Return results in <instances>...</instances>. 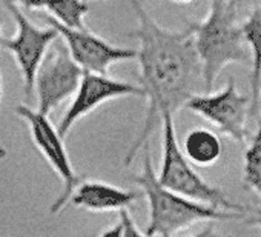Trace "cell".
Wrapping results in <instances>:
<instances>
[{
    "mask_svg": "<svg viewBox=\"0 0 261 237\" xmlns=\"http://www.w3.org/2000/svg\"><path fill=\"white\" fill-rule=\"evenodd\" d=\"M137 17V28L129 33L139 42L137 62L140 86L148 100L143 127L130 144L124 165H130L162 124V115L178 112L197 94L204 91L201 63L189 27L175 31L155 22L140 0H127Z\"/></svg>",
    "mask_w": 261,
    "mask_h": 237,
    "instance_id": "1",
    "label": "cell"
},
{
    "mask_svg": "<svg viewBox=\"0 0 261 237\" xmlns=\"http://www.w3.org/2000/svg\"><path fill=\"white\" fill-rule=\"evenodd\" d=\"M237 7L238 0H211L207 16L188 25L201 63L204 92H212L215 80L227 65H246L250 60Z\"/></svg>",
    "mask_w": 261,
    "mask_h": 237,
    "instance_id": "2",
    "label": "cell"
},
{
    "mask_svg": "<svg viewBox=\"0 0 261 237\" xmlns=\"http://www.w3.org/2000/svg\"><path fill=\"white\" fill-rule=\"evenodd\" d=\"M146 197L149 208V220L145 226L148 237H174L177 232L207 220H243L246 212L217 209L180 194H175L160 185L154 170L149 147L145 148L143 171L134 177Z\"/></svg>",
    "mask_w": 261,
    "mask_h": 237,
    "instance_id": "3",
    "label": "cell"
},
{
    "mask_svg": "<svg viewBox=\"0 0 261 237\" xmlns=\"http://www.w3.org/2000/svg\"><path fill=\"white\" fill-rule=\"evenodd\" d=\"M163 128V156L160 163V173L157 179L166 189L180 194L189 200L224 211L247 212L246 206L233 203L223 189L207 183L194 168V165L185 157L181 147L177 140L174 115L165 112L162 115Z\"/></svg>",
    "mask_w": 261,
    "mask_h": 237,
    "instance_id": "4",
    "label": "cell"
},
{
    "mask_svg": "<svg viewBox=\"0 0 261 237\" xmlns=\"http://www.w3.org/2000/svg\"><path fill=\"white\" fill-rule=\"evenodd\" d=\"M14 112L27 122L36 150L42 154V157L62 182V193L49 208L51 214H57L69 202L71 194L83 182V177L75 173L65 147V139L59 134L57 127L51 124L48 115L23 103L17 105L14 108Z\"/></svg>",
    "mask_w": 261,
    "mask_h": 237,
    "instance_id": "5",
    "label": "cell"
},
{
    "mask_svg": "<svg viewBox=\"0 0 261 237\" xmlns=\"http://www.w3.org/2000/svg\"><path fill=\"white\" fill-rule=\"evenodd\" d=\"M2 5L16 23V34L11 39H4L0 48L8 51L14 57L23 80L25 94L31 96L34 91L36 74L49 48L56 40H59L60 36L57 30L49 25L43 28L34 25L19 7L13 4Z\"/></svg>",
    "mask_w": 261,
    "mask_h": 237,
    "instance_id": "6",
    "label": "cell"
},
{
    "mask_svg": "<svg viewBox=\"0 0 261 237\" xmlns=\"http://www.w3.org/2000/svg\"><path fill=\"white\" fill-rule=\"evenodd\" d=\"M185 108L201 115L238 145L246 147V122L250 112V97L237 89L233 77H229L224 88L218 92L194 96Z\"/></svg>",
    "mask_w": 261,
    "mask_h": 237,
    "instance_id": "7",
    "label": "cell"
},
{
    "mask_svg": "<svg viewBox=\"0 0 261 237\" xmlns=\"http://www.w3.org/2000/svg\"><path fill=\"white\" fill-rule=\"evenodd\" d=\"M82 76V68L71 59L65 43L62 45L56 40L36 74L34 91L37 94V111L49 115L57 106L75 94Z\"/></svg>",
    "mask_w": 261,
    "mask_h": 237,
    "instance_id": "8",
    "label": "cell"
},
{
    "mask_svg": "<svg viewBox=\"0 0 261 237\" xmlns=\"http://www.w3.org/2000/svg\"><path fill=\"white\" fill-rule=\"evenodd\" d=\"M145 97L143 88L140 85L112 79L108 74L85 73L80 79L74 99L57 125L59 134L65 139L69 131L79 124L82 118L106 102L117 100L121 97Z\"/></svg>",
    "mask_w": 261,
    "mask_h": 237,
    "instance_id": "9",
    "label": "cell"
},
{
    "mask_svg": "<svg viewBox=\"0 0 261 237\" xmlns=\"http://www.w3.org/2000/svg\"><path fill=\"white\" fill-rule=\"evenodd\" d=\"M42 19L46 22V25L57 30L59 36L63 39V43L71 59L85 73L108 74L112 65L118 62H129L137 59V50L112 45L103 37L89 31L88 28L83 30L65 28L57 22H54L48 14H42Z\"/></svg>",
    "mask_w": 261,
    "mask_h": 237,
    "instance_id": "10",
    "label": "cell"
},
{
    "mask_svg": "<svg viewBox=\"0 0 261 237\" xmlns=\"http://www.w3.org/2000/svg\"><path fill=\"white\" fill-rule=\"evenodd\" d=\"M140 194L130 189H123L111 183L98 180L82 182L69 197L75 208H83L92 212H108L127 209Z\"/></svg>",
    "mask_w": 261,
    "mask_h": 237,
    "instance_id": "11",
    "label": "cell"
},
{
    "mask_svg": "<svg viewBox=\"0 0 261 237\" xmlns=\"http://www.w3.org/2000/svg\"><path fill=\"white\" fill-rule=\"evenodd\" d=\"M243 37L250 54V112L258 111V100L261 92V7L252 10L241 25Z\"/></svg>",
    "mask_w": 261,
    "mask_h": 237,
    "instance_id": "12",
    "label": "cell"
},
{
    "mask_svg": "<svg viewBox=\"0 0 261 237\" xmlns=\"http://www.w3.org/2000/svg\"><path fill=\"white\" fill-rule=\"evenodd\" d=\"M183 154L194 167H212L223 154V144L209 128H194L183 140Z\"/></svg>",
    "mask_w": 261,
    "mask_h": 237,
    "instance_id": "13",
    "label": "cell"
},
{
    "mask_svg": "<svg viewBox=\"0 0 261 237\" xmlns=\"http://www.w3.org/2000/svg\"><path fill=\"white\" fill-rule=\"evenodd\" d=\"M48 16L59 25L69 30L86 28L85 19L89 13L85 0H49L46 7Z\"/></svg>",
    "mask_w": 261,
    "mask_h": 237,
    "instance_id": "14",
    "label": "cell"
},
{
    "mask_svg": "<svg viewBox=\"0 0 261 237\" xmlns=\"http://www.w3.org/2000/svg\"><path fill=\"white\" fill-rule=\"evenodd\" d=\"M243 183L253 191L261 202V118L258 121L256 134L244 154V176Z\"/></svg>",
    "mask_w": 261,
    "mask_h": 237,
    "instance_id": "15",
    "label": "cell"
},
{
    "mask_svg": "<svg viewBox=\"0 0 261 237\" xmlns=\"http://www.w3.org/2000/svg\"><path fill=\"white\" fill-rule=\"evenodd\" d=\"M120 214V223H121V237H148L145 232H142L134 219L130 217L129 211L127 209H121L118 211Z\"/></svg>",
    "mask_w": 261,
    "mask_h": 237,
    "instance_id": "16",
    "label": "cell"
},
{
    "mask_svg": "<svg viewBox=\"0 0 261 237\" xmlns=\"http://www.w3.org/2000/svg\"><path fill=\"white\" fill-rule=\"evenodd\" d=\"M0 4H13L19 8L22 7L30 11H43L46 10L49 0H0Z\"/></svg>",
    "mask_w": 261,
    "mask_h": 237,
    "instance_id": "17",
    "label": "cell"
},
{
    "mask_svg": "<svg viewBox=\"0 0 261 237\" xmlns=\"http://www.w3.org/2000/svg\"><path fill=\"white\" fill-rule=\"evenodd\" d=\"M98 237H121V223H120V220L114 226H109L105 231H101V234Z\"/></svg>",
    "mask_w": 261,
    "mask_h": 237,
    "instance_id": "18",
    "label": "cell"
},
{
    "mask_svg": "<svg viewBox=\"0 0 261 237\" xmlns=\"http://www.w3.org/2000/svg\"><path fill=\"white\" fill-rule=\"evenodd\" d=\"M189 237H224V235H221L214 226H207L203 231H200V232H197L194 235H189Z\"/></svg>",
    "mask_w": 261,
    "mask_h": 237,
    "instance_id": "19",
    "label": "cell"
},
{
    "mask_svg": "<svg viewBox=\"0 0 261 237\" xmlns=\"http://www.w3.org/2000/svg\"><path fill=\"white\" fill-rule=\"evenodd\" d=\"M249 223L256 225V226L259 228V232H261V208H258V209H255V211H253L252 217L249 219Z\"/></svg>",
    "mask_w": 261,
    "mask_h": 237,
    "instance_id": "20",
    "label": "cell"
},
{
    "mask_svg": "<svg viewBox=\"0 0 261 237\" xmlns=\"http://www.w3.org/2000/svg\"><path fill=\"white\" fill-rule=\"evenodd\" d=\"M4 42V20L0 19V45Z\"/></svg>",
    "mask_w": 261,
    "mask_h": 237,
    "instance_id": "21",
    "label": "cell"
},
{
    "mask_svg": "<svg viewBox=\"0 0 261 237\" xmlns=\"http://www.w3.org/2000/svg\"><path fill=\"white\" fill-rule=\"evenodd\" d=\"M2 96H4V77L2 73H0V100H2Z\"/></svg>",
    "mask_w": 261,
    "mask_h": 237,
    "instance_id": "22",
    "label": "cell"
},
{
    "mask_svg": "<svg viewBox=\"0 0 261 237\" xmlns=\"http://www.w3.org/2000/svg\"><path fill=\"white\" fill-rule=\"evenodd\" d=\"M7 157V150L5 148H0V160Z\"/></svg>",
    "mask_w": 261,
    "mask_h": 237,
    "instance_id": "23",
    "label": "cell"
},
{
    "mask_svg": "<svg viewBox=\"0 0 261 237\" xmlns=\"http://www.w3.org/2000/svg\"><path fill=\"white\" fill-rule=\"evenodd\" d=\"M172 2H175V4H189V2H192V0H172Z\"/></svg>",
    "mask_w": 261,
    "mask_h": 237,
    "instance_id": "24",
    "label": "cell"
},
{
    "mask_svg": "<svg viewBox=\"0 0 261 237\" xmlns=\"http://www.w3.org/2000/svg\"><path fill=\"white\" fill-rule=\"evenodd\" d=\"M261 106V92H259V100H258V108Z\"/></svg>",
    "mask_w": 261,
    "mask_h": 237,
    "instance_id": "25",
    "label": "cell"
},
{
    "mask_svg": "<svg viewBox=\"0 0 261 237\" xmlns=\"http://www.w3.org/2000/svg\"><path fill=\"white\" fill-rule=\"evenodd\" d=\"M85 2H88V0H85ZM100 2H101V0H100Z\"/></svg>",
    "mask_w": 261,
    "mask_h": 237,
    "instance_id": "26",
    "label": "cell"
}]
</instances>
